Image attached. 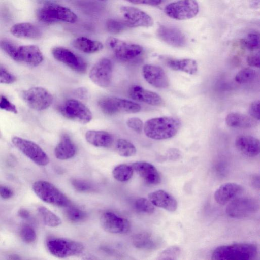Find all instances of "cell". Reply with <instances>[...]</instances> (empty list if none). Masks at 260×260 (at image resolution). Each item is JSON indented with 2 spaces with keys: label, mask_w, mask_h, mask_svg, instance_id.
I'll list each match as a JSON object with an SVG mask.
<instances>
[{
  "label": "cell",
  "mask_w": 260,
  "mask_h": 260,
  "mask_svg": "<svg viewBox=\"0 0 260 260\" xmlns=\"http://www.w3.org/2000/svg\"><path fill=\"white\" fill-rule=\"evenodd\" d=\"M142 74L145 80L156 88H165L169 85V80L167 74L158 66L145 64L142 68Z\"/></svg>",
  "instance_id": "obj_17"
},
{
  "label": "cell",
  "mask_w": 260,
  "mask_h": 260,
  "mask_svg": "<svg viewBox=\"0 0 260 260\" xmlns=\"http://www.w3.org/2000/svg\"><path fill=\"white\" fill-rule=\"evenodd\" d=\"M127 27L123 21L116 19H108L106 22L107 30L112 34H118L123 31Z\"/></svg>",
  "instance_id": "obj_42"
},
{
  "label": "cell",
  "mask_w": 260,
  "mask_h": 260,
  "mask_svg": "<svg viewBox=\"0 0 260 260\" xmlns=\"http://www.w3.org/2000/svg\"><path fill=\"white\" fill-rule=\"evenodd\" d=\"M21 258L17 255H10L9 259H20Z\"/></svg>",
  "instance_id": "obj_53"
},
{
  "label": "cell",
  "mask_w": 260,
  "mask_h": 260,
  "mask_svg": "<svg viewBox=\"0 0 260 260\" xmlns=\"http://www.w3.org/2000/svg\"><path fill=\"white\" fill-rule=\"evenodd\" d=\"M46 247L51 254L60 258L77 255L84 250L83 245L79 242L56 237L49 238Z\"/></svg>",
  "instance_id": "obj_5"
},
{
  "label": "cell",
  "mask_w": 260,
  "mask_h": 260,
  "mask_svg": "<svg viewBox=\"0 0 260 260\" xmlns=\"http://www.w3.org/2000/svg\"><path fill=\"white\" fill-rule=\"evenodd\" d=\"M247 64L251 67H259V55L258 54L249 56L246 59Z\"/></svg>",
  "instance_id": "obj_50"
},
{
  "label": "cell",
  "mask_w": 260,
  "mask_h": 260,
  "mask_svg": "<svg viewBox=\"0 0 260 260\" xmlns=\"http://www.w3.org/2000/svg\"><path fill=\"white\" fill-rule=\"evenodd\" d=\"M101 110L105 114L112 115L118 113H135L141 110L138 104L126 99L107 96L98 102Z\"/></svg>",
  "instance_id": "obj_6"
},
{
  "label": "cell",
  "mask_w": 260,
  "mask_h": 260,
  "mask_svg": "<svg viewBox=\"0 0 260 260\" xmlns=\"http://www.w3.org/2000/svg\"><path fill=\"white\" fill-rule=\"evenodd\" d=\"M235 146L243 155L248 157H254L259 153V140L250 135H242L235 140Z\"/></svg>",
  "instance_id": "obj_20"
},
{
  "label": "cell",
  "mask_w": 260,
  "mask_h": 260,
  "mask_svg": "<svg viewBox=\"0 0 260 260\" xmlns=\"http://www.w3.org/2000/svg\"><path fill=\"white\" fill-rule=\"evenodd\" d=\"M65 208V216L72 222H80L87 218V215L86 212L80 208L72 206L71 204Z\"/></svg>",
  "instance_id": "obj_35"
},
{
  "label": "cell",
  "mask_w": 260,
  "mask_h": 260,
  "mask_svg": "<svg viewBox=\"0 0 260 260\" xmlns=\"http://www.w3.org/2000/svg\"><path fill=\"white\" fill-rule=\"evenodd\" d=\"M100 223L105 231L113 234H125L131 229L128 220L111 212L103 213L100 218Z\"/></svg>",
  "instance_id": "obj_16"
},
{
  "label": "cell",
  "mask_w": 260,
  "mask_h": 260,
  "mask_svg": "<svg viewBox=\"0 0 260 260\" xmlns=\"http://www.w3.org/2000/svg\"><path fill=\"white\" fill-rule=\"evenodd\" d=\"M132 167L126 164H120L116 166L112 171L113 177L120 182H126L129 180L133 174Z\"/></svg>",
  "instance_id": "obj_33"
},
{
  "label": "cell",
  "mask_w": 260,
  "mask_h": 260,
  "mask_svg": "<svg viewBox=\"0 0 260 260\" xmlns=\"http://www.w3.org/2000/svg\"><path fill=\"white\" fill-rule=\"evenodd\" d=\"M134 246L139 249L152 250L157 248L161 241L158 237L149 233H141L135 235L133 239Z\"/></svg>",
  "instance_id": "obj_28"
},
{
  "label": "cell",
  "mask_w": 260,
  "mask_h": 260,
  "mask_svg": "<svg viewBox=\"0 0 260 260\" xmlns=\"http://www.w3.org/2000/svg\"><path fill=\"white\" fill-rule=\"evenodd\" d=\"M18 47L9 40L5 39L0 40L1 49L15 61H17Z\"/></svg>",
  "instance_id": "obj_38"
},
{
  "label": "cell",
  "mask_w": 260,
  "mask_h": 260,
  "mask_svg": "<svg viewBox=\"0 0 260 260\" xmlns=\"http://www.w3.org/2000/svg\"><path fill=\"white\" fill-rule=\"evenodd\" d=\"M21 96L28 106L38 111L48 108L53 101L52 94L42 87H33L23 90Z\"/></svg>",
  "instance_id": "obj_10"
},
{
  "label": "cell",
  "mask_w": 260,
  "mask_h": 260,
  "mask_svg": "<svg viewBox=\"0 0 260 260\" xmlns=\"http://www.w3.org/2000/svg\"><path fill=\"white\" fill-rule=\"evenodd\" d=\"M12 142L15 147L37 165L45 166L49 164L48 156L36 143L17 136L12 138Z\"/></svg>",
  "instance_id": "obj_9"
},
{
  "label": "cell",
  "mask_w": 260,
  "mask_h": 260,
  "mask_svg": "<svg viewBox=\"0 0 260 260\" xmlns=\"http://www.w3.org/2000/svg\"><path fill=\"white\" fill-rule=\"evenodd\" d=\"M18 216L22 219H28L30 216L29 212L24 208H21L18 211Z\"/></svg>",
  "instance_id": "obj_52"
},
{
  "label": "cell",
  "mask_w": 260,
  "mask_h": 260,
  "mask_svg": "<svg viewBox=\"0 0 260 260\" xmlns=\"http://www.w3.org/2000/svg\"><path fill=\"white\" fill-rule=\"evenodd\" d=\"M259 209L258 201L249 197H237L226 206V214L233 218H243L255 214Z\"/></svg>",
  "instance_id": "obj_8"
},
{
  "label": "cell",
  "mask_w": 260,
  "mask_h": 260,
  "mask_svg": "<svg viewBox=\"0 0 260 260\" xmlns=\"http://www.w3.org/2000/svg\"><path fill=\"white\" fill-rule=\"evenodd\" d=\"M11 34L20 38L38 39L41 36V31L34 24L28 22L15 24L11 27Z\"/></svg>",
  "instance_id": "obj_25"
},
{
  "label": "cell",
  "mask_w": 260,
  "mask_h": 260,
  "mask_svg": "<svg viewBox=\"0 0 260 260\" xmlns=\"http://www.w3.org/2000/svg\"><path fill=\"white\" fill-rule=\"evenodd\" d=\"M38 212L44 223L49 227H56L61 223L60 218L44 206L38 208Z\"/></svg>",
  "instance_id": "obj_32"
},
{
  "label": "cell",
  "mask_w": 260,
  "mask_h": 260,
  "mask_svg": "<svg viewBox=\"0 0 260 260\" xmlns=\"http://www.w3.org/2000/svg\"><path fill=\"white\" fill-rule=\"evenodd\" d=\"M120 11L127 26L149 27L153 24L151 17L137 8L124 6L120 8Z\"/></svg>",
  "instance_id": "obj_13"
},
{
  "label": "cell",
  "mask_w": 260,
  "mask_h": 260,
  "mask_svg": "<svg viewBox=\"0 0 260 260\" xmlns=\"http://www.w3.org/2000/svg\"><path fill=\"white\" fill-rule=\"evenodd\" d=\"M32 189L41 200L47 203L61 207H66L71 204L65 194L48 181H36L32 185Z\"/></svg>",
  "instance_id": "obj_4"
},
{
  "label": "cell",
  "mask_w": 260,
  "mask_h": 260,
  "mask_svg": "<svg viewBox=\"0 0 260 260\" xmlns=\"http://www.w3.org/2000/svg\"><path fill=\"white\" fill-rule=\"evenodd\" d=\"M2 137V134H1V131H0V138H1Z\"/></svg>",
  "instance_id": "obj_55"
},
{
  "label": "cell",
  "mask_w": 260,
  "mask_h": 260,
  "mask_svg": "<svg viewBox=\"0 0 260 260\" xmlns=\"http://www.w3.org/2000/svg\"><path fill=\"white\" fill-rule=\"evenodd\" d=\"M256 76L255 70L252 68H247L239 71L235 77V80L239 84H245L252 81L255 79Z\"/></svg>",
  "instance_id": "obj_36"
},
{
  "label": "cell",
  "mask_w": 260,
  "mask_h": 260,
  "mask_svg": "<svg viewBox=\"0 0 260 260\" xmlns=\"http://www.w3.org/2000/svg\"><path fill=\"white\" fill-rule=\"evenodd\" d=\"M52 54L55 59L73 71L79 73L86 72L87 67L86 62L69 49L62 47H54L52 50Z\"/></svg>",
  "instance_id": "obj_14"
},
{
  "label": "cell",
  "mask_w": 260,
  "mask_h": 260,
  "mask_svg": "<svg viewBox=\"0 0 260 260\" xmlns=\"http://www.w3.org/2000/svg\"><path fill=\"white\" fill-rule=\"evenodd\" d=\"M225 120L228 126L234 128H251L254 127L256 123L252 117L237 112L230 113L226 115Z\"/></svg>",
  "instance_id": "obj_29"
},
{
  "label": "cell",
  "mask_w": 260,
  "mask_h": 260,
  "mask_svg": "<svg viewBox=\"0 0 260 260\" xmlns=\"http://www.w3.org/2000/svg\"><path fill=\"white\" fill-rule=\"evenodd\" d=\"M85 137L89 143L98 147H109L113 142L112 135L104 131L88 130Z\"/></svg>",
  "instance_id": "obj_27"
},
{
  "label": "cell",
  "mask_w": 260,
  "mask_h": 260,
  "mask_svg": "<svg viewBox=\"0 0 260 260\" xmlns=\"http://www.w3.org/2000/svg\"><path fill=\"white\" fill-rule=\"evenodd\" d=\"M243 190L242 186L237 183H225L215 190L214 198L218 204L224 205L238 197Z\"/></svg>",
  "instance_id": "obj_21"
},
{
  "label": "cell",
  "mask_w": 260,
  "mask_h": 260,
  "mask_svg": "<svg viewBox=\"0 0 260 260\" xmlns=\"http://www.w3.org/2000/svg\"><path fill=\"white\" fill-rule=\"evenodd\" d=\"M117 153L123 157H130L136 153V148L133 143L124 139H119L116 144Z\"/></svg>",
  "instance_id": "obj_34"
},
{
  "label": "cell",
  "mask_w": 260,
  "mask_h": 260,
  "mask_svg": "<svg viewBox=\"0 0 260 260\" xmlns=\"http://www.w3.org/2000/svg\"><path fill=\"white\" fill-rule=\"evenodd\" d=\"M166 63L173 70L181 71L190 75L195 74L198 71V64L192 59H168Z\"/></svg>",
  "instance_id": "obj_31"
},
{
  "label": "cell",
  "mask_w": 260,
  "mask_h": 260,
  "mask_svg": "<svg viewBox=\"0 0 260 260\" xmlns=\"http://www.w3.org/2000/svg\"><path fill=\"white\" fill-rule=\"evenodd\" d=\"M57 108L59 112L67 119L81 124H86L92 118L90 110L77 100L68 99Z\"/></svg>",
  "instance_id": "obj_7"
},
{
  "label": "cell",
  "mask_w": 260,
  "mask_h": 260,
  "mask_svg": "<svg viewBox=\"0 0 260 260\" xmlns=\"http://www.w3.org/2000/svg\"><path fill=\"white\" fill-rule=\"evenodd\" d=\"M158 38L167 44L175 47H182L186 43L184 34L174 27L161 25L157 30Z\"/></svg>",
  "instance_id": "obj_18"
},
{
  "label": "cell",
  "mask_w": 260,
  "mask_h": 260,
  "mask_svg": "<svg viewBox=\"0 0 260 260\" xmlns=\"http://www.w3.org/2000/svg\"><path fill=\"white\" fill-rule=\"evenodd\" d=\"M99 1H106V0H99Z\"/></svg>",
  "instance_id": "obj_56"
},
{
  "label": "cell",
  "mask_w": 260,
  "mask_h": 260,
  "mask_svg": "<svg viewBox=\"0 0 260 260\" xmlns=\"http://www.w3.org/2000/svg\"><path fill=\"white\" fill-rule=\"evenodd\" d=\"M73 46L76 49L87 53H93L101 50L102 43L84 37L76 38L72 42Z\"/></svg>",
  "instance_id": "obj_30"
},
{
  "label": "cell",
  "mask_w": 260,
  "mask_h": 260,
  "mask_svg": "<svg viewBox=\"0 0 260 260\" xmlns=\"http://www.w3.org/2000/svg\"><path fill=\"white\" fill-rule=\"evenodd\" d=\"M106 42L115 56L122 60H128L137 57L143 50V47L138 44L114 37H109Z\"/></svg>",
  "instance_id": "obj_12"
},
{
  "label": "cell",
  "mask_w": 260,
  "mask_h": 260,
  "mask_svg": "<svg viewBox=\"0 0 260 260\" xmlns=\"http://www.w3.org/2000/svg\"><path fill=\"white\" fill-rule=\"evenodd\" d=\"M72 185L75 190L81 192H89L94 190L93 185L84 180L74 179L72 180Z\"/></svg>",
  "instance_id": "obj_43"
},
{
  "label": "cell",
  "mask_w": 260,
  "mask_h": 260,
  "mask_svg": "<svg viewBox=\"0 0 260 260\" xmlns=\"http://www.w3.org/2000/svg\"><path fill=\"white\" fill-rule=\"evenodd\" d=\"M112 64L107 58L99 60L90 70L89 76L90 80L101 87H107L111 84Z\"/></svg>",
  "instance_id": "obj_15"
},
{
  "label": "cell",
  "mask_w": 260,
  "mask_h": 260,
  "mask_svg": "<svg viewBox=\"0 0 260 260\" xmlns=\"http://www.w3.org/2000/svg\"><path fill=\"white\" fill-rule=\"evenodd\" d=\"M199 9L196 0H178L167 5L165 12L170 18L182 20L195 17L198 13Z\"/></svg>",
  "instance_id": "obj_11"
},
{
  "label": "cell",
  "mask_w": 260,
  "mask_h": 260,
  "mask_svg": "<svg viewBox=\"0 0 260 260\" xmlns=\"http://www.w3.org/2000/svg\"><path fill=\"white\" fill-rule=\"evenodd\" d=\"M13 191L10 187L0 184V197L4 199H8L13 196Z\"/></svg>",
  "instance_id": "obj_48"
},
{
  "label": "cell",
  "mask_w": 260,
  "mask_h": 260,
  "mask_svg": "<svg viewBox=\"0 0 260 260\" xmlns=\"http://www.w3.org/2000/svg\"><path fill=\"white\" fill-rule=\"evenodd\" d=\"M250 184L251 186L255 189L259 188V177L258 175H254L250 178Z\"/></svg>",
  "instance_id": "obj_51"
},
{
  "label": "cell",
  "mask_w": 260,
  "mask_h": 260,
  "mask_svg": "<svg viewBox=\"0 0 260 260\" xmlns=\"http://www.w3.org/2000/svg\"><path fill=\"white\" fill-rule=\"evenodd\" d=\"M20 236L21 239L26 243H33L36 239V233L29 225H23L20 229Z\"/></svg>",
  "instance_id": "obj_41"
},
{
  "label": "cell",
  "mask_w": 260,
  "mask_h": 260,
  "mask_svg": "<svg viewBox=\"0 0 260 260\" xmlns=\"http://www.w3.org/2000/svg\"><path fill=\"white\" fill-rule=\"evenodd\" d=\"M126 124L128 127L137 133H141L144 126L142 121L138 117H131L128 119Z\"/></svg>",
  "instance_id": "obj_44"
},
{
  "label": "cell",
  "mask_w": 260,
  "mask_h": 260,
  "mask_svg": "<svg viewBox=\"0 0 260 260\" xmlns=\"http://www.w3.org/2000/svg\"><path fill=\"white\" fill-rule=\"evenodd\" d=\"M37 16L41 22L52 24L59 22L75 23L76 14L69 8L57 4L47 3L38 9Z\"/></svg>",
  "instance_id": "obj_3"
},
{
  "label": "cell",
  "mask_w": 260,
  "mask_h": 260,
  "mask_svg": "<svg viewBox=\"0 0 260 260\" xmlns=\"http://www.w3.org/2000/svg\"><path fill=\"white\" fill-rule=\"evenodd\" d=\"M135 4H143L150 6H157L161 4L162 0H126Z\"/></svg>",
  "instance_id": "obj_49"
},
{
  "label": "cell",
  "mask_w": 260,
  "mask_h": 260,
  "mask_svg": "<svg viewBox=\"0 0 260 260\" xmlns=\"http://www.w3.org/2000/svg\"><path fill=\"white\" fill-rule=\"evenodd\" d=\"M134 207L137 211L147 214H152L155 210L154 206L149 200L144 198L137 199L134 203Z\"/></svg>",
  "instance_id": "obj_37"
},
{
  "label": "cell",
  "mask_w": 260,
  "mask_h": 260,
  "mask_svg": "<svg viewBox=\"0 0 260 260\" xmlns=\"http://www.w3.org/2000/svg\"><path fill=\"white\" fill-rule=\"evenodd\" d=\"M16 80L14 75L5 68L0 67V83L11 84L14 82Z\"/></svg>",
  "instance_id": "obj_46"
},
{
  "label": "cell",
  "mask_w": 260,
  "mask_h": 260,
  "mask_svg": "<svg viewBox=\"0 0 260 260\" xmlns=\"http://www.w3.org/2000/svg\"><path fill=\"white\" fill-rule=\"evenodd\" d=\"M258 255L256 245L251 243H239L222 245L214 250L212 259L217 260H251Z\"/></svg>",
  "instance_id": "obj_2"
},
{
  "label": "cell",
  "mask_w": 260,
  "mask_h": 260,
  "mask_svg": "<svg viewBox=\"0 0 260 260\" xmlns=\"http://www.w3.org/2000/svg\"><path fill=\"white\" fill-rule=\"evenodd\" d=\"M76 153L75 144L68 135H63L55 148V157L58 159L66 160L74 157Z\"/></svg>",
  "instance_id": "obj_26"
},
{
  "label": "cell",
  "mask_w": 260,
  "mask_h": 260,
  "mask_svg": "<svg viewBox=\"0 0 260 260\" xmlns=\"http://www.w3.org/2000/svg\"><path fill=\"white\" fill-rule=\"evenodd\" d=\"M81 91H82V92H83V93H84V92H83L84 90H83V89H81ZM84 94H85V93L81 94V95H82L81 96H83Z\"/></svg>",
  "instance_id": "obj_54"
},
{
  "label": "cell",
  "mask_w": 260,
  "mask_h": 260,
  "mask_svg": "<svg viewBox=\"0 0 260 260\" xmlns=\"http://www.w3.org/2000/svg\"><path fill=\"white\" fill-rule=\"evenodd\" d=\"M259 101L257 100L252 102L249 107V113L250 116L257 120H259Z\"/></svg>",
  "instance_id": "obj_47"
},
{
  "label": "cell",
  "mask_w": 260,
  "mask_h": 260,
  "mask_svg": "<svg viewBox=\"0 0 260 260\" xmlns=\"http://www.w3.org/2000/svg\"><path fill=\"white\" fill-rule=\"evenodd\" d=\"M181 254L180 248L177 246H172L164 250L158 255V259H176Z\"/></svg>",
  "instance_id": "obj_40"
},
{
  "label": "cell",
  "mask_w": 260,
  "mask_h": 260,
  "mask_svg": "<svg viewBox=\"0 0 260 260\" xmlns=\"http://www.w3.org/2000/svg\"><path fill=\"white\" fill-rule=\"evenodd\" d=\"M181 126V121L172 116L153 118L148 120L143 128L145 134L154 140H165L175 136Z\"/></svg>",
  "instance_id": "obj_1"
},
{
  "label": "cell",
  "mask_w": 260,
  "mask_h": 260,
  "mask_svg": "<svg viewBox=\"0 0 260 260\" xmlns=\"http://www.w3.org/2000/svg\"><path fill=\"white\" fill-rule=\"evenodd\" d=\"M129 97L137 101L152 106H161L163 99L156 93L148 90L139 85H133L129 89Z\"/></svg>",
  "instance_id": "obj_22"
},
{
  "label": "cell",
  "mask_w": 260,
  "mask_h": 260,
  "mask_svg": "<svg viewBox=\"0 0 260 260\" xmlns=\"http://www.w3.org/2000/svg\"><path fill=\"white\" fill-rule=\"evenodd\" d=\"M132 167L144 181L150 185H157L161 182V177L157 169L151 164L144 161H136Z\"/></svg>",
  "instance_id": "obj_19"
},
{
  "label": "cell",
  "mask_w": 260,
  "mask_h": 260,
  "mask_svg": "<svg viewBox=\"0 0 260 260\" xmlns=\"http://www.w3.org/2000/svg\"><path fill=\"white\" fill-rule=\"evenodd\" d=\"M0 109L15 114L18 112L15 105L4 95L0 96Z\"/></svg>",
  "instance_id": "obj_45"
},
{
  "label": "cell",
  "mask_w": 260,
  "mask_h": 260,
  "mask_svg": "<svg viewBox=\"0 0 260 260\" xmlns=\"http://www.w3.org/2000/svg\"><path fill=\"white\" fill-rule=\"evenodd\" d=\"M43 60V56L39 47L35 45H25L18 47L17 61L36 67Z\"/></svg>",
  "instance_id": "obj_24"
},
{
  "label": "cell",
  "mask_w": 260,
  "mask_h": 260,
  "mask_svg": "<svg viewBox=\"0 0 260 260\" xmlns=\"http://www.w3.org/2000/svg\"><path fill=\"white\" fill-rule=\"evenodd\" d=\"M148 199L155 206L170 212H174L178 207L177 201L170 193L159 189L148 194Z\"/></svg>",
  "instance_id": "obj_23"
},
{
  "label": "cell",
  "mask_w": 260,
  "mask_h": 260,
  "mask_svg": "<svg viewBox=\"0 0 260 260\" xmlns=\"http://www.w3.org/2000/svg\"><path fill=\"white\" fill-rule=\"evenodd\" d=\"M242 44L247 49L250 50H255L259 48V36L256 32H251L248 34L242 40Z\"/></svg>",
  "instance_id": "obj_39"
}]
</instances>
